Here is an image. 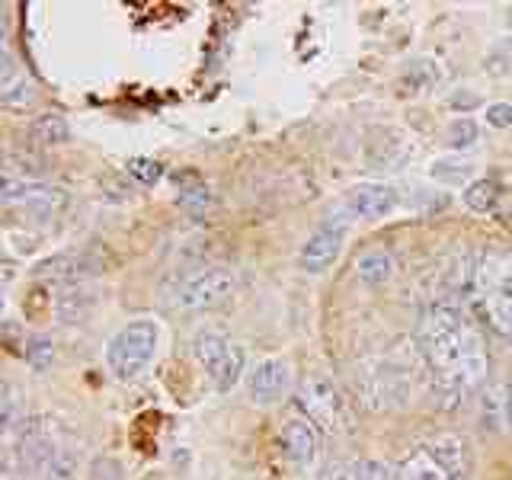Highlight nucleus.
Returning <instances> with one entry per match:
<instances>
[{"label":"nucleus","mask_w":512,"mask_h":480,"mask_svg":"<svg viewBox=\"0 0 512 480\" xmlns=\"http://www.w3.org/2000/svg\"><path fill=\"white\" fill-rule=\"evenodd\" d=\"M68 135H71V128L61 116H39V119H32V125H29V138L36 144H42V148L64 144V141H68Z\"/></svg>","instance_id":"aec40b11"},{"label":"nucleus","mask_w":512,"mask_h":480,"mask_svg":"<svg viewBox=\"0 0 512 480\" xmlns=\"http://www.w3.org/2000/svg\"><path fill=\"white\" fill-rule=\"evenodd\" d=\"M352 471H356L359 480H400L397 464H391V461H378V458H365V461H359V464H352Z\"/></svg>","instance_id":"b1692460"},{"label":"nucleus","mask_w":512,"mask_h":480,"mask_svg":"<svg viewBox=\"0 0 512 480\" xmlns=\"http://www.w3.org/2000/svg\"><path fill=\"white\" fill-rule=\"evenodd\" d=\"M228 349H231V343L224 340V336H218V333H199L196 343H192V356H196L205 365V372H208V368H212Z\"/></svg>","instance_id":"4be33fe9"},{"label":"nucleus","mask_w":512,"mask_h":480,"mask_svg":"<svg viewBox=\"0 0 512 480\" xmlns=\"http://www.w3.org/2000/svg\"><path fill=\"white\" fill-rule=\"evenodd\" d=\"M468 301L474 304L477 317L500 333L512 336V256L509 253H484L474 260V279Z\"/></svg>","instance_id":"f03ea898"},{"label":"nucleus","mask_w":512,"mask_h":480,"mask_svg":"<svg viewBox=\"0 0 512 480\" xmlns=\"http://www.w3.org/2000/svg\"><path fill=\"white\" fill-rule=\"evenodd\" d=\"M420 346L442 407H458L487 375L484 336L455 304H432L420 320Z\"/></svg>","instance_id":"f257e3e1"},{"label":"nucleus","mask_w":512,"mask_h":480,"mask_svg":"<svg viewBox=\"0 0 512 480\" xmlns=\"http://www.w3.org/2000/svg\"><path fill=\"white\" fill-rule=\"evenodd\" d=\"M157 343H160V327L154 320L141 317V320H132V324H125L106 346L109 372L119 381H135L144 368L154 362Z\"/></svg>","instance_id":"7ed1b4c3"},{"label":"nucleus","mask_w":512,"mask_h":480,"mask_svg":"<svg viewBox=\"0 0 512 480\" xmlns=\"http://www.w3.org/2000/svg\"><path fill=\"white\" fill-rule=\"evenodd\" d=\"M512 410V394L503 381H493L477 394V426L484 432H506Z\"/></svg>","instance_id":"9b49d317"},{"label":"nucleus","mask_w":512,"mask_h":480,"mask_svg":"<svg viewBox=\"0 0 512 480\" xmlns=\"http://www.w3.org/2000/svg\"><path fill=\"white\" fill-rule=\"evenodd\" d=\"M128 173H132L135 180H141V183H154L160 176V164H154V160H144V157H135V160H128Z\"/></svg>","instance_id":"a878e982"},{"label":"nucleus","mask_w":512,"mask_h":480,"mask_svg":"<svg viewBox=\"0 0 512 480\" xmlns=\"http://www.w3.org/2000/svg\"><path fill=\"white\" fill-rule=\"evenodd\" d=\"M36 100V87H32V80L26 74L16 71L13 64V55L4 52V74H0V103L4 106H26Z\"/></svg>","instance_id":"2eb2a0df"},{"label":"nucleus","mask_w":512,"mask_h":480,"mask_svg":"<svg viewBox=\"0 0 512 480\" xmlns=\"http://www.w3.org/2000/svg\"><path fill=\"white\" fill-rule=\"evenodd\" d=\"M487 125L509 128L512 125V103H493V106H487Z\"/></svg>","instance_id":"bb28decb"},{"label":"nucleus","mask_w":512,"mask_h":480,"mask_svg":"<svg viewBox=\"0 0 512 480\" xmlns=\"http://www.w3.org/2000/svg\"><path fill=\"white\" fill-rule=\"evenodd\" d=\"M93 308V292L87 285L80 282H68L58 288V298H55V317L61 324H77V320H84Z\"/></svg>","instance_id":"ddd939ff"},{"label":"nucleus","mask_w":512,"mask_h":480,"mask_svg":"<svg viewBox=\"0 0 512 480\" xmlns=\"http://www.w3.org/2000/svg\"><path fill=\"white\" fill-rule=\"evenodd\" d=\"M317 426L311 420H304V416H298V420H288L285 429H282V452L288 461L295 464H311L317 458Z\"/></svg>","instance_id":"f8f14e48"},{"label":"nucleus","mask_w":512,"mask_h":480,"mask_svg":"<svg viewBox=\"0 0 512 480\" xmlns=\"http://www.w3.org/2000/svg\"><path fill=\"white\" fill-rule=\"evenodd\" d=\"M506 23H509V26H512V7H509V10H506Z\"/></svg>","instance_id":"c756f323"},{"label":"nucleus","mask_w":512,"mask_h":480,"mask_svg":"<svg viewBox=\"0 0 512 480\" xmlns=\"http://www.w3.org/2000/svg\"><path fill=\"white\" fill-rule=\"evenodd\" d=\"M4 202L10 208H20L23 215H36V218H48L55 215L58 208H64L68 196L55 186H45V183H26V180H13L7 176L4 180Z\"/></svg>","instance_id":"423d86ee"},{"label":"nucleus","mask_w":512,"mask_h":480,"mask_svg":"<svg viewBox=\"0 0 512 480\" xmlns=\"http://www.w3.org/2000/svg\"><path fill=\"white\" fill-rule=\"evenodd\" d=\"M397 208V189L388 183H356L346 192V212L362 221L388 218Z\"/></svg>","instance_id":"6e6552de"},{"label":"nucleus","mask_w":512,"mask_h":480,"mask_svg":"<svg viewBox=\"0 0 512 480\" xmlns=\"http://www.w3.org/2000/svg\"><path fill=\"white\" fill-rule=\"evenodd\" d=\"M317 480H359V477L349 464H327V468L317 474Z\"/></svg>","instance_id":"c85d7f7f"},{"label":"nucleus","mask_w":512,"mask_h":480,"mask_svg":"<svg viewBox=\"0 0 512 480\" xmlns=\"http://www.w3.org/2000/svg\"><path fill=\"white\" fill-rule=\"evenodd\" d=\"M237 292V272L231 266H205L176 288V308L208 311L218 308Z\"/></svg>","instance_id":"39448f33"},{"label":"nucleus","mask_w":512,"mask_h":480,"mask_svg":"<svg viewBox=\"0 0 512 480\" xmlns=\"http://www.w3.org/2000/svg\"><path fill=\"white\" fill-rule=\"evenodd\" d=\"M394 272H397L394 256L388 250H381V247L365 250L359 260H356V276H359V282L372 285V288L388 285L394 279Z\"/></svg>","instance_id":"dca6fc26"},{"label":"nucleus","mask_w":512,"mask_h":480,"mask_svg":"<svg viewBox=\"0 0 512 480\" xmlns=\"http://www.w3.org/2000/svg\"><path fill=\"white\" fill-rule=\"evenodd\" d=\"M80 464H84V452H80L74 442L61 439L55 452L45 458V464L39 468L36 477H42V480H74Z\"/></svg>","instance_id":"4468645a"},{"label":"nucleus","mask_w":512,"mask_h":480,"mask_svg":"<svg viewBox=\"0 0 512 480\" xmlns=\"http://www.w3.org/2000/svg\"><path fill=\"white\" fill-rule=\"evenodd\" d=\"M477 138H480V128H477V122H474V119L458 116V119L448 122V132H445L448 148H455V151H468V148H474V144H477Z\"/></svg>","instance_id":"5701e85b"},{"label":"nucleus","mask_w":512,"mask_h":480,"mask_svg":"<svg viewBox=\"0 0 512 480\" xmlns=\"http://www.w3.org/2000/svg\"><path fill=\"white\" fill-rule=\"evenodd\" d=\"M90 269V263L84 256L77 253H61V256H52V260H45L36 272L45 279H68V282H77V276H84Z\"/></svg>","instance_id":"6ab92c4d"},{"label":"nucleus","mask_w":512,"mask_h":480,"mask_svg":"<svg viewBox=\"0 0 512 480\" xmlns=\"http://www.w3.org/2000/svg\"><path fill=\"white\" fill-rule=\"evenodd\" d=\"M426 452L436 458L452 480H468L474 471V445L461 432H442L426 442Z\"/></svg>","instance_id":"1a4fd4ad"},{"label":"nucleus","mask_w":512,"mask_h":480,"mask_svg":"<svg viewBox=\"0 0 512 480\" xmlns=\"http://www.w3.org/2000/svg\"><path fill=\"white\" fill-rule=\"evenodd\" d=\"M496 202H500V186L493 180H474L464 189V205H468L471 212H493Z\"/></svg>","instance_id":"412c9836"},{"label":"nucleus","mask_w":512,"mask_h":480,"mask_svg":"<svg viewBox=\"0 0 512 480\" xmlns=\"http://www.w3.org/2000/svg\"><path fill=\"white\" fill-rule=\"evenodd\" d=\"M52 359H55V346L48 336H32L26 343V362L36 368V372H45V368L52 365Z\"/></svg>","instance_id":"393cba45"},{"label":"nucleus","mask_w":512,"mask_h":480,"mask_svg":"<svg viewBox=\"0 0 512 480\" xmlns=\"http://www.w3.org/2000/svg\"><path fill=\"white\" fill-rule=\"evenodd\" d=\"M295 404L304 413V420H311L317 429L330 432V436H343L352 426V410L343 391L324 375H308L301 381L295 394Z\"/></svg>","instance_id":"20e7f679"},{"label":"nucleus","mask_w":512,"mask_h":480,"mask_svg":"<svg viewBox=\"0 0 512 480\" xmlns=\"http://www.w3.org/2000/svg\"><path fill=\"white\" fill-rule=\"evenodd\" d=\"M244 365H247L244 349H240V346H231L212 368H208V378H212V384H215L218 391H231L240 378H247V375H244Z\"/></svg>","instance_id":"a211bd4d"},{"label":"nucleus","mask_w":512,"mask_h":480,"mask_svg":"<svg viewBox=\"0 0 512 480\" xmlns=\"http://www.w3.org/2000/svg\"><path fill=\"white\" fill-rule=\"evenodd\" d=\"M397 474H400V480H452L442 464L426 452V445L416 448V452H410L404 461H400Z\"/></svg>","instance_id":"f3484780"},{"label":"nucleus","mask_w":512,"mask_h":480,"mask_svg":"<svg viewBox=\"0 0 512 480\" xmlns=\"http://www.w3.org/2000/svg\"><path fill=\"white\" fill-rule=\"evenodd\" d=\"M247 394L256 404H276L292 391V365L285 359H263L247 372Z\"/></svg>","instance_id":"0eeeda50"},{"label":"nucleus","mask_w":512,"mask_h":480,"mask_svg":"<svg viewBox=\"0 0 512 480\" xmlns=\"http://www.w3.org/2000/svg\"><path fill=\"white\" fill-rule=\"evenodd\" d=\"M180 202H183L186 208H192V212H205V208L212 205V196H208V189H205V186H196V189H189Z\"/></svg>","instance_id":"cd10ccee"},{"label":"nucleus","mask_w":512,"mask_h":480,"mask_svg":"<svg viewBox=\"0 0 512 480\" xmlns=\"http://www.w3.org/2000/svg\"><path fill=\"white\" fill-rule=\"evenodd\" d=\"M343 237H346V231L343 228H333V224H324V228H317L301 244V250H298L301 269L324 272L327 266H333L336 256H340V250H343Z\"/></svg>","instance_id":"9d476101"},{"label":"nucleus","mask_w":512,"mask_h":480,"mask_svg":"<svg viewBox=\"0 0 512 480\" xmlns=\"http://www.w3.org/2000/svg\"><path fill=\"white\" fill-rule=\"evenodd\" d=\"M509 224H512V221H509Z\"/></svg>","instance_id":"7c9ffc66"}]
</instances>
